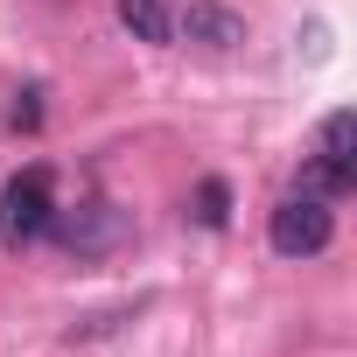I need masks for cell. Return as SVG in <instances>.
<instances>
[{"label":"cell","mask_w":357,"mask_h":357,"mask_svg":"<svg viewBox=\"0 0 357 357\" xmlns=\"http://www.w3.org/2000/svg\"><path fill=\"white\" fill-rule=\"evenodd\" d=\"M266 238H273L280 259H315V252L336 238V211H329V197H315V190H287V197L273 204V218H266Z\"/></svg>","instance_id":"6da1fadb"},{"label":"cell","mask_w":357,"mask_h":357,"mask_svg":"<svg viewBox=\"0 0 357 357\" xmlns=\"http://www.w3.org/2000/svg\"><path fill=\"white\" fill-rule=\"evenodd\" d=\"M357 183V119L350 112H329L315 126V154H308V175H301V190L315 197H343Z\"/></svg>","instance_id":"3957f363"},{"label":"cell","mask_w":357,"mask_h":357,"mask_svg":"<svg viewBox=\"0 0 357 357\" xmlns=\"http://www.w3.org/2000/svg\"><path fill=\"white\" fill-rule=\"evenodd\" d=\"M8 126H15V133H36V126H43V91H22L15 112H8Z\"/></svg>","instance_id":"ba28073f"},{"label":"cell","mask_w":357,"mask_h":357,"mask_svg":"<svg viewBox=\"0 0 357 357\" xmlns=\"http://www.w3.org/2000/svg\"><path fill=\"white\" fill-rule=\"evenodd\" d=\"M50 231H56L63 245H77V252H98V245L112 238V218H105V204H84L77 218H63V211H56V218H50Z\"/></svg>","instance_id":"5b68a950"},{"label":"cell","mask_w":357,"mask_h":357,"mask_svg":"<svg viewBox=\"0 0 357 357\" xmlns=\"http://www.w3.org/2000/svg\"><path fill=\"white\" fill-rule=\"evenodd\" d=\"M197 225H204V231H225V225H231V183H218V175L197 183Z\"/></svg>","instance_id":"52a82bcc"},{"label":"cell","mask_w":357,"mask_h":357,"mask_svg":"<svg viewBox=\"0 0 357 357\" xmlns=\"http://www.w3.org/2000/svg\"><path fill=\"white\" fill-rule=\"evenodd\" d=\"M175 36H190V43H204V50H238V43H245V22H238L231 8H218V0H190V8L175 15Z\"/></svg>","instance_id":"277c9868"},{"label":"cell","mask_w":357,"mask_h":357,"mask_svg":"<svg viewBox=\"0 0 357 357\" xmlns=\"http://www.w3.org/2000/svg\"><path fill=\"white\" fill-rule=\"evenodd\" d=\"M56 218V197H50V168H22L8 190H0V245L22 252L29 238H43Z\"/></svg>","instance_id":"7a4b0ae2"},{"label":"cell","mask_w":357,"mask_h":357,"mask_svg":"<svg viewBox=\"0 0 357 357\" xmlns=\"http://www.w3.org/2000/svg\"><path fill=\"white\" fill-rule=\"evenodd\" d=\"M119 22H126L133 43H168V36H175L168 0H119Z\"/></svg>","instance_id":"8992f818"}]
</instances>
